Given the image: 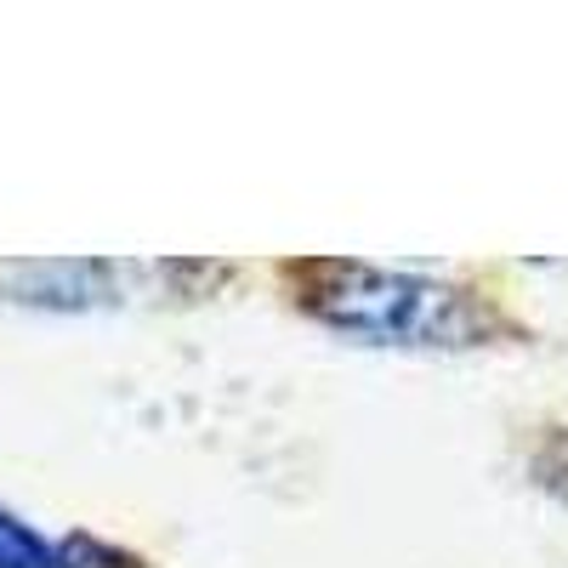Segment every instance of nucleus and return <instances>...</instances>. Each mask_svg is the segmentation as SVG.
Here are the masks:
<instances>
[{"label": "nucleus", "instance_id": "f03ea898", "mask_svg": "<svg viewBox=\"0 0 568 568\" xmlns=\"http://www.w3.org/2000/svg\"><path fill=\"white\" fill-rule=\"evenodd\" d=\"M149 273L154 267H136V262H0V302L45 307V313L114 307L125 284Z\"/></svg>", "mask_w": 568, "mask_h": 568}, {"label": "nucleus", "instance_id": "7ed1b4c3", "mask_svg": "<svg viewBox=\"0 0 568 568\" xmlns=\"http://www.w3.org/2000/svg\"><path fill=\"white\" fill-rule=\"evenodd\" d=\"M0 568H80V540H52L0 506Z\"/></svg>", "mask_w": 568, "mask_h": 568}, {"label": "nucleus", "instance_id": "f257e3e1", "mask_svg": "<svg viewBox=\"0 0 568 568\" xmlns=\"http://www.w3.org/2000/svg\"><path fill=\"white\" fill-rule=\"evenodd\" d=\"M307 318L336 329L364 347H404V353H460L484 347L500 318L495 307L449 278H426L404 267H369V262H307Z\"/></svg>", "mask_w": 568, "mask_h": 568}]
</instances>
